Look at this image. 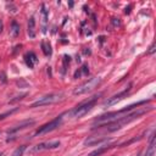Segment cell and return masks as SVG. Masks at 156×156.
<instances>
[{
	"label": "cell",
	"instance_id": "cell-1",
	"mask_svg": "<svg viewBox=\"0 0 156 156\" xmlns=\"http://www.w3.org/2000/svg\"><path fill=\"white\" fill-rule=\"evenodd\" d=\"M146 101H140V102H137V104H133V105L128 106L127 109H123V110H120L117 112H110V114H106V115H102L100 117H98L95 121H94V124H99V123H109V122H114V121H117L120 118H123L124 116H127L129 114L131 110H133L134 108L141 105V104H145Z\"/></svg>",
	"mask_w": 156,
	"mask_h": 156
},
{
	"label": "cell",
	"instance_id": "cell-2",
	"mask_svg": "<svg viewBox=\"0 0 156 156\" xmlns=\"http://www.w3.org/2000/svg\"><path fill=\"white\" fill-rule=\"evenodd\" d=\"M96 100H98V96H93L90 100H88V101H85V102L81 104L79 106H77L76 109H73L68 115H70L71 117H75V118L83 117L84 115H87V114L93 109V106L95 105Z\"/></svg>",
	"mask_w": 156,
	"mask_h": 156
},
{
	"label": "cell",
	"instance_id": "cell-3",
	"mask_svg": "<svg viewBox=\"0 0 156 156\" xmlns=\"http://www.w3.org/2000/svg\"><path fill=\"white\" fill-rule=\"evenodd\" d=\"M100 83H101V78H99V77L90 78V79L87 81L85 83H83V84H81L79 87H77V88L73 90V94H75V95H82V94L89 93V91H91L93 89H95Z\"/></svg>",
	"mask_w": 156,
	"mask_h": 156
},
{
	"label": "cell",
	"instance_id": "cell-4",
	"mask_svg": "<svg viewBox=\"0 0 156 156\" xmlns=\"http://www.w3.org/2000/svg\"><path fill=\"white\" fill-rule=\"evenodd\" d=\"M64 94L59 93V94H49V95H45L43 98H40L39 100H37L35 102H33L31 108H39V106H45V105H51V104H55V102H59L61 99H62Z\"/></svg>",
	"mask_w": 156,
	"mask_h": 156
},
{
	"label": "cell",
	"instance_id": "cell-5",
	"mask_svg": "<svg viewBox=\"0 0 156 156\" xmlns=\"http://www.w3.org/2000/svg\"><path fill=\"white\" fill-rule=\"evenodd\" d=\"M61 123H62V117H61V116H60V117H56L55 120H53L51 122H49V123H46V124L41 126V127L35 132V135L44 134V133H49V132H51V131L56 129Z\"/></svg>",
	"mask_w": 156,
	"mask_h": 156
},
{
	"label": "cell",
	"instance_id": "cell-6",
	"mask_svg": "<svg viewBox=\"0 0 156 156\" xmlns=\"http://www.w3.org/2000/svg\"><path fill=\"white\" fill-rule=\"evenodd\" d=\"M60 146V141L58 140H54V141H46V143H41V144H38L35 145L31 152L34 154V152H38V151H43V150H51V149H56Z\"/></svg>",
	"mask_w": 156,
	"mask_h": 156
},
{
	"label": "cell",
	"instance_id": "cell-7",
	"mask_svg": "<svg viewBox=\"0 0 156 156\" xmlns=\"http://www.w3.org/2000/svg\"><path fill=\"white\" fill-rule=\"evenodd\" d=\"M111 139L109 137H104V135H96V137H89L84 140V145H88V146H93V145H100V144H104V143H108L110 141Z\"/></svg>",
	"mask_w": 156,
	"mask_h": 156
},
{
	"label": "cell",
	"instance_id": "cell-8",
	"mask_svg": "<svg viewBox=\"0 0 156 156\" xmlns=\"http://www.w3.org/2000/svg\"><path fill=\"white\" fill-rule=\"evenodd\" d=\"M128 93H129V88L126 89V90H123V91H121L120 94L114 95V96H111L110 99H108L105 102H104V105H105V106H112V105H115L116 102H118V101H121L122 99H124V98L128 95Z\"/></svg>",
	"mask_w": 156,
	"mask_h": 156
},
{
	"label": "cell",
	"instance_id": "cell-9",
	"mask_svg": "<svg viewBox=\"0 0 156 156\" xmlns=\"http://www.w3.org/2000/svg\"><path fill=\"white\" fill-rule=\"evenodd\" d=\"M32 124H34V120H25V121L20 122L18 124H16L15 127H12L11 129H9V134L16 133V132H18L21 129H25V128H27V127H29Z\"/></svg>",
	"mask_w": 156,
	"mask_h": 156
},
{
	"label": "cell",
	"instance_id": "cell-10",
	"mask_svg": "<svg viewBox=\"0 0 156 156\" xmlns=\"http://www.w3.org/2000/svg\"><path fill=\"white\" fill-rule=\"evenodd\" d=\"M37 61H38V59H37V56H35L34 53H29V54L26 55V64H27V66L29 68H33L34 67V64Z\"/></svg>",
	"mask_w": 156,
	"mask_h": 156
},
{
	"label": "cell",
	"instance_id": "cell-11",
	"mask_svg": "<svg viewBox=\"0 0 156 156\" xmlns=\"http://www.w3.org/2000/svg\"><path fill=\"white\" fill-rule=\"evenodd\" d=\"M155 146H156V144H155V137H154V134H152L150 145L148 146V149H146L144 156H154V155H155Z\"/></svg>",
	"mask_w": 156,
	"mask_h": 156
},
{
	"label": "cell",
	"instance_id": "cell-12",
	"mask_svg": "<svg viewBox=\"0 0 156 156\" xmlns=\"http://www.w3.org/2000/svg\"><path fill=\"white\" fill-rule=\"evenodd\" d=\"M34 27H35V21H34V17H31L29 21H28V35L31 38H34L35 37V33H34Z\"/></svg>",
	"mask_w": 156,
	"mask_h": 156
},
{
	"label": "cell",
	"instance_id": "cell-13",
	"mask_svg": "<svg viewBox=\"0 0 156 156\" xmlns=\"http://www.w3.org/2000/svg\"><path fill=\"white\" fill-rule=\"evenodd\" d=\"M10 34H11V37H14V38H16L18 34H20V25L17 23V22H12V25H11V29H10Z\"/></svg>",
	"mask_w": 156,
	"mask_h": 156
},
{
	"label": "cell",
	"instance_id": "cell-14",
	"mask_svg": "<svg viewBox=\"0 0 156 156\" xmlns=\"http://www.w3.org/2000/svg\"><path fill=\"white\" fill-rule=\"evenodd\" d=\"M41 49H43V53H44L46 56H50V55H51V46H50L49 43L41 41Z\"/></svg>",
	"mask_w": 156,
	"mask_h": 156
},
{
	"label": "cell",
	"instance_id": "cell-15",
	"mask_svg": "<svg viewBox=\"0 0 156 156\" xmlns=\"http://www.w3.org/2000/svg\"><path fill=\"white\" fill-rule=\"evenodd\" d=\"M108 150V146H102V148H100V149H98V150H95V151H93L89 156H99L100 154H102L104 151H106Z\"/></svg>",
	"mask_w": 156,
	"mask_h": 156
},
{
	"label": "cell",
	"instance_id": "cell-16",
	"mask_svg": "<svg viewBox=\"0 0 156 156\" xmlns=\"http://www.w3.org/2000/svg\"><path fill=\"white\" fill-rule=\"evenodd\" d=\"M25 149H26V146H20L18 149H16V150H15V152L12 154V156H22V154H23Z\"/></svg>",
	"mask_w": 156,
	"mask_h": 156
},
{
	"label": "cell",
	"instance_id": "cell-17",
	"mask_svg": "<svg viewBox=\"0 0 156 156\" xmlns=\"http://www.w3.org/2000/svg\"><path fill=\"white\" fill-rule=\"evenodd\" d=\"M70 61H71V58H70L68 55H65V56H64V72H65L67 65L70 64Z\"/></svg>",
	"mask_w": 156,
	"mask_h": 156
},
{
	"label": "cell",
	"instance_id": "cell-18",
	"mask_svg": "<svg viewBox=\"0 0 156 156\" xmlns=\"http://www.w3.org/2000/svg\"><path fill=\"white\" fill-rule=\"evenodd\" d=\"M15 111H16V109H14L12 111H10V112H6V114H4V115H0V120H4V118H5L6 116L11 115V114H12V112H15Z\"/></svg>",
	"mask_w": 156,
	"mask_h": 156
},
{
	"label": "cell",
	"instance_id": "cell-19",
	"mask_svg": "<svg viewBox=\"0 0 156 156\" xmlns=\"http://www.w3.org/2000/svg\"><path fill=\"white\" fill-rule=\"evenodd\" d=\"M81 72H83L84 75H88L89 73V70H88V66L87 65H84L82 68H81Z\"/></svg>",
	"mask_w": 156,
	"mask_h": 156
},
{
	"label": "cell",
	"instance_id": "cell-20",
	"mask_svg": "<svg viewBox=\"0 0 156 156\" xmlns=\"http://www.w3.org/2000/svg\"><path fill=\"white\" fill-rule=\"evenodd\" d=\"M155 51V44H152L151 46H150V49H149V51H148V54H152Z\"/></svg>",
	"mask_w": 156,
	"mask_h": 156
},
{
	"label": "cell",
	"instance_id": "cell-21",
	"mask_svg": "<svg viewBox=\"0 0 156 156\" xmlns=\"http://www.w3.org/2000/svg\"><path fill=\"white\" fill-rule=\"evenodd\" d=\"M81 75H82V72H81V70H78V71H76V73H75V78H79V77H81Z\"/></svg>",
	"mask_w": 156,
	"mask_h": 156
},
{
	"label": "cell",
	"instance_id": "cell-22",
	"mask_svg": "<svg viewBox=\"0 0 156 156\" xmlns=\"http://www.w3.org/2000/svg\"><path fill=\"white\" fill-rule=\"evenodd\" d=\"M112 23H114L115 26H120V21H118V18H114V20H112Z\"/></svg>",
	"mask_w": 156,
	"mask_h": 156
},
{
	"label": "cell",
	"instance_id": "cell-23",
	"mask_svg": "<svg viewBox=\"0 0 156 156\" xmlns=\"http://www.w3.org/2000/svg\"><path fill=\"white\" fill-rule=\"evenodd\" d=\"M0 76H2V81H3V83H6V77H5V73L3 72V73L0 75Z\"/></svg>",
	"mask_w": 156,
	"mask_h": 156
},
{
	"label": "cell",
	"instance_id": "cell-24",
	"mask_svg": "<svg viewBox=\"0 0 156 156\" xmlns=\"http://www.w3.org/2000/svg\"><path fill=\"white\" fill-rule=\"evenodd\" d=\"M129 12H131V6L126 8V14H129Z\"/></svg>",
	"mask_w": 156,
	"mask_h": 156
},
{
	"label": "cell",
	"instance_id": "cell-25",
	"mask_svg": "<svg viewBox=\"0 0 156 156\" xmlns=\"http://www.w3.org/2000/svg\"><path fill=\"white\" fill-rule=\"evenodd\" d=\"M2 32H3V23L0 22V33H2Z\"/></svg>",
	"mask_w": 156,
	"mask_h": 156
}]
</instances>
